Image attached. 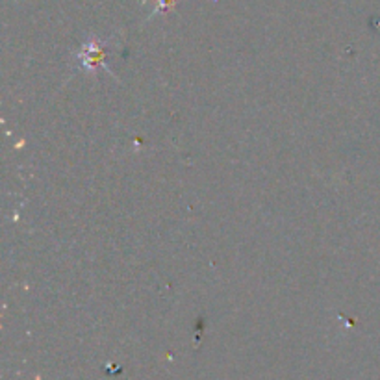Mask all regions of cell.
<instances>
[{
    "mask_svg": "<svg viewBox=\"0 0 380 380\" xmlns=\"http://www.w3.org/2000/svg\"><path fill=\"white\" fill-rule=\"evenodd\" d=\"M78 58L86 69H91V67H95V63L104 60V52H102V46L97 41H89L88 45L83 46V51L80 52Z\"/></svg>",
    "mask_w": 380,
    "mask_h": 380,
    "instance_id": "6da1fadb",
    "label": "cell"
}]
</instances>
